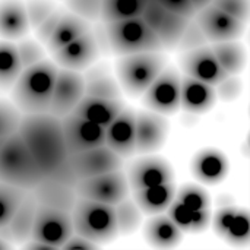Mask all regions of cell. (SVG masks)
I'll list each match as a JSON object with an SVG mask.
<instances>
[{
  "instance_id": "cell-9",
  "label": "cell",
  "mask_w": 250,
  "mask_h": 250,
  "mask_svg": "<svg viewBox=\"0 0 250 250\" xmlns=\"http://www.w3.org/2000/svg\"><path fill=\"white\" fill-rule=\"evenodd\" d=\"M72 234L70 212L38 205L31 239L44 242L51 249H62Z\"/></svg>"
},
{
  "instance_id": "cell-10",
  "label": "cell",
  "mask_w": 250,
  "mask_h": 250,
  "mask_svg": "<svg viewBox=\"0 0 250 250\" xmlns=\"http://www.w3.org/2000/svg\"><path fill=\"white\" fill-rule=\"evenodd\" d=\"M141 18L152 29L161 42L163 50H174L179 45L180 37L190 19L176 15L161 6L157 0H148Z\"/></svg>"
},
{
  "instance_id": "cell-37",
  "label": "cell",
  "mask_w": 250,
  "mask_h": 250,
  "mask_svg": "<svg viewBox=\"0 0 250 250\" xmlns=\"http://www.w3.org/2000/svg\"><path fill=\"white\" fill-rule=\"evenodd\" d=\"M18 56L22 69H26L32 64L40 63L45 59V51L42 44L37 38H21L16 44Z\"/></svg>"
},
{
  "instance_id": "cell-28",
  "label": "cell",
  "mask_w": 250,
  "mask_h": 250,
  "mask_svg": "<svg viewBox=\"0 0 250 250\" xmlns=\"http://www.w3.org/2000/svg\"><path fill=\"white\" fill-rule=\"evenodd\" d=\"M88 31H91V22L79 18L70 10H63L56 28L53 29L50 38L47 40L44 45L53 54L54 51L72 42L73 40L83 35Z\"/></svg>"
},
{
  "instance_id": "cell-53",
  "label": "cell",
  "mask_w": 250,
  "mask_h": 250,
  "mask_svg": "<svg viewBox=\"0 0 250 250\" xmlns=\"http://www.w3.org/2000/svg\"><path fill=\"white\" fill-rule=\"evenodd\" d=\"M13 135V133H12ZM6 139H7V136L6 138H0V149H1V146L4 145V142H6Z\"/></svg>"
},
{
  "instance_id": "cell-19",
  "label": "cell",
  "mask_w": 250,
  "mask_h": 250,
  "mask_svg": "<svg viewBox=\"0 0 250 250\" xmlns=\"http://www.w3.org/2000/svg\"><path fill=\"white\" fill-rule=\"evenodd\" d=\"M100 54L101 53L98 44L91 29L83 35L78 37L76 40H73L72 42L66 44L64 47L59 48L51 56H53V62L57 63L60 67L81 72L92 66Z\"/></svg>"
},
{
  "instance_id": "cell-35",
  "label": "cell",
  "mask_w": 250,
  "mask_h": 250,
  "mask_svg": "<svg viewBox=\"0 0 250 250\" xmlns=\"http://www.w3.org/2000/svg\"><path fill=\"white\" fill-rule=\"evenodd\" d=\"M28 192L0 182V229L6 227Z\"/></svg>"
},
{
  "instance_id": "cell-39",
  "label": "cell",
  "mask_w": 250,
  "mask_h": 250,
  "mask_svg": "<svg viewBox=\"0 0 250 250\" xmlns=\"http://www.w3.org/2000/svg\"><path fill=\"white\" fill-rule=\"evenodd\" d=\"M21 117L22 114L13 103L0 100V138H6L18 132Z\"/></svg>"
},
{
  "instance_id": "cell-20",
  "label": "cell",
  "mask_w": 250,
  "mask_h": 250,
  "mask_svg": "<svg viewBox=\"0 0 250 250\" xmlns=\"http://www.w3.org/2000/svg\"><path fill=\"white\" fill-rule=\"evenodd\" d=\"M136 113L125 107L105 127V145L120 158H130L135 151Z\"/></svg>"
},
{
  "instance_id": "cell-50",
  "label": "cell",
  "mask_w": 250,
  "mask_h": 250,
  "mask_svg": "<svg viewBox=\"0 0 250 250\" xmlns=\"http://www.w3.org/2000/svg\"><path fill=\"white\" fill-rule=\"evenodd\" d=\"M22 248L25 250H50L51 248L48 245H45L44 242L35 240V239H29L28 242H25L22 245Z\"/></svg>"
},
{
  "instance_id": "cell-33",
  "label": "cell",
  "mask_w": 250,
  "mask_h": 250,
  "mask_svg": "<svg viewBox=\"0 0 250 250\" xmlns=\"http://www.w3.org/2000/svg\"><path fill=\"white\" fill-rule=\"evenodd\" d=\"M22 72L16 44L0 41V89H10Z\"/></svg>"
},
{
  "instance_id": "cell-46",
  "label": "cell",
  "mask_w": 250,
  "mask_h": 250,
  "mask_svg": "<svg viewBox=\"0 0 250 250\" xmlns=\"http://www.w3.org/2000/svg\"><path fill=\"white\" fill-rule=\"evenodd\" d=\"M62 13H63V9H56L48 18H45V19L34 29V31H35V38H37L41 44H45V42H47V40L50 38L53 29L56 28V25H57V22H59Z\"/></svg>"
},
{
  "instance_id": "cell-24",
  "label": "cell",
  "mask_w": 250,
  "mask_h": 250,
  "mask_svg": "<svg viewBox=\"0 0 250 250\" xmlns=\"http://www.w3.org/2000/svg\"><path fill=\"white\" fill-rule=\"evenodd\" d=\"M123 108H125V103L122 101V98H103V97L83 95L72 113L105 129Z\"/></svg>"
},
{
  "instance_id": "cell-25",
  "label": "cell",
  "mask_w": 250,
  "mask_h": 250,
  "mask_svg": "<svg viewBox=\"0 0 250 250\" xmlns=\"http://www.w3.org/2000/svg\"><path fill=\"white\" fill-rule=\"evenodd\" d=\"M31 193L35 198L38 205L66 211V212H72L78 201V195L73 188L64 186L48 177H44L31 190Z\"/></svg>"
},
{
  "instance_id": "cell-5",
  "label": "cell",
  "mask_w": 250,
  "mask_h": 250,
  "mask_svg": "<svg viewBox=\"0 0 250 250\" xmlns=\"http://www.w3.org/2000/svg\"><path fill=\"white\" fill-rule=\"evenodd\" d=\"M167 66L161 51H145L120 56L116 62V75L120 88L133 98L141 97Z\"/></svg>"
},
{
  "instance_id": "cell-34",
  "label": "cell",
  "mask_w": 250,
  "mask_h": 250,
  "mask_svg": "<svg viewBox=\"0 0 250 250\" xmlns=\"http://www.w3.org/2000/svg\"><path fill=\"white\" fill-rule=\"evenodd\" d=\"M114 214H116V223L119 234L129 236L138 231V229L142 224V211L136 205L133 199L125 198L117 205H114Z\"/></svg>"
},
{
  "instance_id": "cell-42",
  "label": "cell",
  "mask_w": 250,
  "mask_h": 250,
  "mask_svg": "<svg viewBox=\"0 0 250 250\" xmlns=\"http://www.w3.org/2000/svg\"><path fill=\"white\" fill-rule=\"evenodd\" d=\"M67 9L78 15L79 18L94 22L101 16V3L103 0H66Z\"/></svg>"
},
{
  "instance_id": "cell-27",
  "label": "cell",
  "mask_w": 250,
  "mask_h": 250,
  "mask_svg": "<svg viewBox=\"0 0 250 250\" xmlns=\"http://www.w3.org/2000/svg\"><path fill=\"white\" fill-rule=\"evenodd\" d=\"M142 234L145 242L157 249H173L183 240V231L163 214L152 215V218L146 221Z\"/></svg>"
},
{
  "instance_id": "cell-8",
  "label": "cell",
  "mask_w": 250,
  "mask_h": 250,
  "mask_svg": "<svg viewBox=\"0 0 250 250\" xmlns=\"http://www.w3.org/2000/svg\"><path fill=\"white\" fill-rule=\"evenodd\" d=\"M182 78L177 69L166 66L148 89L141 95L142 104L158 114L170 116L180 108Z\"/></svg>"
},
{
  "instance_id": "cell-12",
  "label": "cell",
  "mask_w": 250,
  "mask_h": 250,
  "mask_svg": "<svg viewBox=\"0 0 250 250\" xmlns=\"http://www.w3.org/2000/svg\"><path fill=\"white\" fill-rule=\"evenodd\" d=\"M67 155L82 152L105 142V129L73 113L60 119Z\"/></svg>"
},
{
  "instance_id": "cell-49",
  "label": "cell",
  "mask_w": 250,
  "mask_h": 250,
  "mask_svg": "<svg viewBox=\"0 0 250 250\" xmlns=\"http://www.w3.org/2000/svg\"><path fill=\"white\" fill-rule=\"evenodd\" d=\"M97 248H100L97 243H94V242H91V240H88V239H85V237H82V236H79V234H76V233H73V234L69 237V240L63 245L62 249L92 250L97 249Z\"/></svg>"
},
{
  "instance_id": "cell-32",
  "label": "cell",
  "mask_w": 250,
  "mask_h": 250,
  "mask_svg": "<svg viewBox=\"0 0 250 250\" xmlns=\"http://www.w3.org/2000/svg\"><path fill=\"white\" fill-rule=\"evenodd\" d=\"M148 0H103L100 19L107 22H116L142 15Z\"/></svg>"
},
{
  "instance_id": "cell-16",
  "label": "cell",
  "mask_w": 250,
  "mask_h": 250,
  "mask_svg": "<svg viewBox=\"0 0 250 250\" xmlns=\"http://www.w3.org/2000/svg\"><path fill=\"white\" fill-rule=\"evenodd\" d=\"M126 179L130 190L152 188L174 180L171 164L157 155H145L129 164Z\"/></svg>"
},
{
  "instance_id": "cell-15",
  "label": "cell",
  "mask_w": 250,
  "mask_h": 250,
  "mask_svg": "<svg viewBox=\"0 0 250 250\" xmlns=\"http://www.w3.org/2000/svg\"><path fill=\"white\" fill-rule=\"evenodd\" d=\"M179 66L186 76L202 81L212 86L229 76L220 66L211 45L208 44L193 50L182 51L179 56Z\"/></svg>"
},
{
  "instance_id": "cell-22",
  "label": "cell",
  "mask_w": 250,
  "mask_h": 250,
  "mask_svg": "<svg viewBox=\"0 0 250 250\" xmlns=\"http://www.w3.org/2000/svg\"><path fill=\"white\" fill-rule=\"evenodd\" d=\"M229 158L218 149L207 148L199 151L190 163V171L195 179L204 185H218L229 176Z\"/></svg>"
},
{
  "instance_id": "cell-48",
  "label": "cell",
  "mask_w": 250,
  "mask_h": 250,
  "mask_svg": "<svg viewBox=\"0 0 250 250\" xmlns=\"http://www.w3.org/2000/svg\"><path fill=\"white\" fill-rule=\"evenodd\" d=\"M211 209H196L193 212V224H192V233H202L211 226Z\"/></svg>"
},
{
  "instance_id": "cell-23",
  "label": "cell",
  "mask_w": 250,
  "mask_h": 250,
  "mask_svg": "<svg viewBox=\"0 0 250 250\" xmlns=\"http://www.w3.org/2000/svg\"><path fill=\"white\" fill-rule=\"evenodd\" d=\"M215 88L202 81L185 76L180 86V107L192 114L208 113L217 104Z\"/></svg>"
},
{
  "instance_id": "cell-14",
  "label": "cell",
  "mask_w": 250,
  "mask_h": 250,
  "mask_svg": "<svg viewBox=\"0 0 250 250\" xmlns=\"http://www.w3.org/2000/svg\"><path fill=\"white\" fill-rule=\"evenodd\" d=\"M215 234L234 248H248L250 245V215L245 208L224 207L211 218Z\"/></svg>"
},
{
  "instance_id": "cell-40",
  "label": "cell",
  "mask_w": 250,
  "mask_h": 250,
  "mask_svg": "<svg viewBox=\"0 0 250 250\" xmlns=\"http://www.w3.org/2000/svg\"><path fill=\"white\" fill-rule=\"evenodd\" d=\"M193 209L186 207L185 204L179 201H173L170 207L167 208V217L176 224L177 229H180L183 233H192V224H193Z\"/></svg>"
},
{
  "instance_id": "cell-31",
  "label": "cell",
  "mask_w": 250,
  "mask_h": 250,
  "mask_svg": "<svg viewBox=\"0 0 250 250\" xmlns=\"http://www.w3.org/2000/svg\"><path fill=\"white\" fill-rule=\"evenodd\" d=\"M85 95L103 98H122V88L105 66L91 69L85 76Z\"/></svg>"
},
{
  "instance_id": "cell-52",
  "label": "cell",
  "mask_w": 250,
  "mask_h": 250,
  "mask_svg": "<svg viewBox=\"0 0 250 250\" xmlns=\"http://www.w3.org/2000/svg\"><path fill=\"white\" fill-rule=\"evenodd\" d=\"M12 248H13V245H10L9 242H6L4 239H1V237H0V250L12 249Z\"/></svg>"
},
{
  "instance_id": "cell-17",
  "label": "cell",
  "mask_w": 250,
  "mask_h": 250,
  "mask_svg": "<svg viewBox=\"0 0 250 250\" xmlns=\"http://www.w3.org/2000/svg\"><path fill=\"white\" fill-rule=\"evenodd\" d=\"M170 125L166 116L154 111H139L135 125V151L152 154L161 149L168 138Z\"/></svg>"
},
{
  "instance_id": "cell-4",
  "label": "cell",
  "mask_w": 250,
  "mask_h": 250,
  "mask_svg": "<svg viewBox=\"0 0 250 250\" xmlns=\"http://www.w3.org/2000/svg\"><path fill=\"white\" fill-rule=\"evenodd\" d=\"M73 233L100 245H107L119 236L114 207L78 198L72 212Z\"/></svg>"
},
{
  "instance_id": "cell-41",
  "label": "cell",
  "mask_w": 250,
  "mask_h": 250,
  "mask_svg": "<svg viewBox=\"0 0 250 250\" xmlns=\"http://www.w3.org/2000/svg\"><path fill=\"white\" fill-rule=\"evenodd\" d=\"M207 44H208V40L204 35L201 26L196 23L195 19H190L180 37L177 48L180 51H188V50H193V48H198V47H202Z\"/></svg>"
},
{
  "instance_id": "cell-2",
  "label": "cell",
  "mask_w": 250,
  "mask_h": 250,
  "mask_svg": "<svg viewBox=\"0 0 250 250\" xmlns=\"http://www.w3.org/2000/svg\"><path fill=\"white\" fill-rule=\"evenodd\" d=\"M57 70L56 63L48 59L22 69L10 88L12 103L21 114L48 113Z\"/></svg>"
},
{
  "instance_id": "cell-1",
  "label": "cell",
  "mask_w": 250,
  "mask_h": 250,
  "mask_svg": "<svg viewBox=\"0 0 250 250\" xmlns=\"http://www.w3.org/2000/svg\"><path fill=\"white\" fill-rule=\"evenodd\" d=\"M18 135L28 146L44 176L67 158L62 122L50 113L23 114L18 126Z\"/></svg>"
},
{
  "instance_id": "cell-30",
  "label": "cell",
  "mask_w": 250,
  "mask_h": 250,
  "mask_svg": "<svg viewBox=\"0 0 250 250\" xmlns=\"http://www.w3.org/2000/svg\"><path fill=\"white\" fill-rule=\"evenodd\" d=\"M211 48L227 75H239L245 70L248 63V51L239 40L214 42Z\"/></svg>"
},
{
  "instance_id": "cell-36",
  "label": "cell",
  "mask_w": 250,
  "mask_h": 250,
  "mask_svg": "<svg viewBox=\"0 0 250 250\" xmlns=\"http://www.w3.org/2000/svg\"><path fill=\"white\" fill-rule=\"evenodd\" d=\"M174 199L185 204L186 207H189L193 211L211 208V198H209L208 192L204 188L196 186V185L182 186L179 189V192H176Z\"/></svg>"
},
{
  "instance_id": "cell-6",
  "label": "cell",
  "mask_w": 250,
  "mask_h": 250,
  "mask_svg": "<svg viewBox=\"0 0 250 250\" xmlns=\"http://www.w3.org/2000/svg\"><path fill=\"white\" fill-rule=\"evenodd\" d=\"M104 31L108 40L110 53L119 57L145 51H163L157 35L141 16L107 22L104 23Z\"/></svg>"
},
{
  "instance_id": "cell-13",
  "label": "cell",
  "mask_w": 250,
  "mask_h": 250,
  "mask_svg": "<svg viewBox=\"0 0 250 250\" xmlns=\"http://www.w3.org/2000/svg\"><path fill=\"white\" fill-rule=\"evenodd\" d=\"M85 95V79L76 70L59 69L53 86L48 113L62 119L73 111L81 98Z\"/></svg>"
},
{
  "instance_id": "cell-26",
  "label": "cell",
  "mask_w": 250,
  "mask_h": 250,
  "mask_svg": "<svg viewBox=\"0 0 250 250\" xmlns=\"http://www.w3.org/2000/svg\"><path fill=\"white\" fill-rule=\"evenodd\" d=\"M29 21L22 0L0 1V38L6 41L21 40L29 32Z\"/></svg>"
},
{
  "instance_id": "cell-44",
  "label": "cell",
  "mask_w": 250,
  "mask_h": 250,
  "mask_svg": "<svg viewBox=\"0 0 250 250\" xmlns=\"http://www.w3.org/2000/svg\"><path fill=\"white\" fill-rule=\"evenodd\" d=\"M215 92H217V98L223 101H234L243 92V82L239 76L229 75L220 83L215 85Z\"/></svg>"
},
{
  "instance_id": "cell-47",
  "label": "cell",
  "mask_w": 250,
  "mask_h": 250,
  "mask_svg": "<svg viewBox=\"0 0 250 250\" xmlns=\"http://www.w3.org/2000/svg\"><path fill=\"white\" fill-rule=\"evenodd\" d=\"M161 6H164L167 10L180 15L186 19H193L196 15V10L193 9L190 0H157Z\"/></svg>"
},
{
  "instance_id": "cell-45",
  "label": "cell",
  "mask_w": 250,
  "mask_h": 250,
  "mask_svg": "<svg viewBox=\"0 0 250 250\" xmlns=\"http://www.w3.org/2000/svg\"><path fill=\"white\" fill-rule=\"evenodd\" d=\"M45 177H48V179H51L54 182H59V183H62L64 186L73 188V189H75V186H76V183L79 180V177L76 176V173H75V170L70 166L67 158L63 163H60L53 171H50Z\"/></svg>"
},
{
  "instance_id": "cell-3",
  "label": "cell",
  "mask_w": 250,
  "mask_h": 250,
  "mask_svg": "<svg viewBox=\"0 0 250 250\" xmlns=\"http://www.w3.org/2000/svg\"><path fill=\"white\" fill-rule=\"evenodd\" d=\"M44 177L18 132L7 136L0 149V182L31 192Z\"/></svg>"
},
{
  "instance_id": "cell-21",
  "label": "cell",
  "mask_w": 250,
  "mask_h": 250,
  "mask_svg": "<svg viewBox=\"0 0 250 250\" xmlns=\"http://www.w3.org/2000/svg\"><path fill=\"white\" fill-rule=\"evenodd\" d=\"M38 204L31 192L25 195L22 202L19 204L18 209L15 211L13 217L10 218L9 224L0 229V237L9 242L10 245H23L31 239L35 214H37Z\"/></svg>"
},
{
  "instance_id": "cell-18",
  "label": "cell",
  "mask_w": 250,
  "mask_h": 250,
  "mask_svg": "<svg viewBox=\"0 0 250 250\" xmlns=\"http://www.w3.org/2000/svg\"><path fill=\"white\" fill-rule=\"evenodd\" d=\"M67 160L79 179L105 174L110 171L122 170L123 167V158L113 152L105 144L101 146H95L82 152L67 155Z\"/></svg>"
},
{
  "instance_id": "cell-29",
  "label": "cell",
  "mask_w": 250,
  "mask_h": 250,
  "mask_svg": "<svg viewBox=\"0 0 250 250\" xmlns=\"http://www.w3.org/2000/svg\"><path fill=\"white\" fill-rule=\"evenodd\" d=\"M176 186L173 182L157 185L152 188H145L133 190V201L141 208L145 215H157L167 211L170 204L174 201Z\"/></svg>"
},
{
  "instance_id": "cell-51",
  "label": "cell",
  "mask_w": 250,
  "mask_h": 250,
  "mask_svg": "<svg viewBox=\"0 0 250 250\" xmlns=\"http://www.w3.org/2000/svg\"><path fill=\"white\" fill-rule=\"evenodd\" d=\"M190 3H192L193 9L198 12V10L204 9L205 6H208V4L211 3V0H190Z\"/></svg>"
},
{
  "instance_id": "cell-43",
  "label": "cell",
  "mask_w": 250,
  "mask_h": 250,
  "mask_svg": "<svg viewBox=\"0 0 250 250\" xmlns=\"http://www.w3.org/2000/svg\"><path fill=\"white\" fill-rule=\"evenodd\" d=\"M211 4L245 23L249 21L250 0H211Z\"/></svg>"
},
{
  "instance_id": "cell-11",
  "label": "cell",
  "mask_w": 250,
  "mask_h": 250,
  "mask_svg": "<svg viewBox=\"0 0 250 250\" xmlns=\"http://www.w3.org/2000/svg\"><path fill=\"white\" fill-rule=\"evenodd\" d=\"M193 19L201 26L204 35L211 44L239 40L245 34L246 25H248L230 16L229 13L220 10L211 3L205 6L204 9L198 10Z\"/></svg>"
},
{
  "instance_id": "cell-38",
  "label": "cell",
  "mask_w": 250,
  "mask_h": 250,
  "mask_svg": "<svg viewBox=\"0 0 250 250\" xmlns=\"http://www.w3.org/2000/svg\"><path fill=\"white\" fill-rule=\"evenodd\" d=\"M25 10L31 29H35L57 7L53 0H25Z\"/></svg>"
},
{
  "instance_id": "cell-7",
  "label": "cell",
  "mask_w": 250,
  "mask_h": 250,
  "mask_svg": "<svg viewBox=\"0 0 250 250\" xmlns=\"http://www.w3.org/2000/svg\"><path fill=\"white\" fill-rule=\"evenodd\" d=\"M129 190L130 188L126 174L122 170L79 179L75 186L78 198L107 204L111 207L117 205L120 201L127 198Z\"/></svg>"
}]
</instances>
